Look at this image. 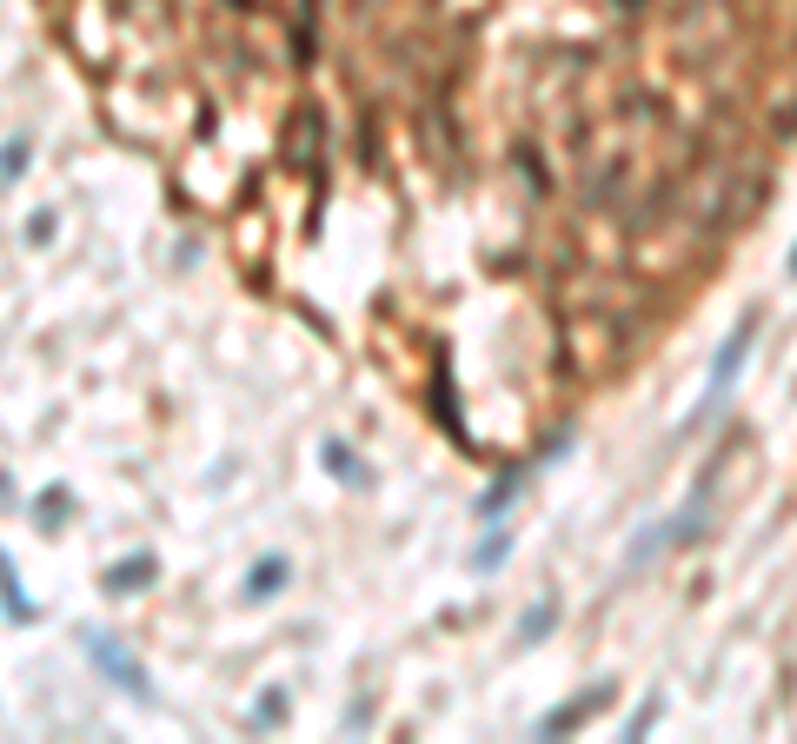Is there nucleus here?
I'll return each mask as SVG.
<instances>
[{
  "instance_id": "7ed1b4c3",
  "label": "nucleus",
  "mask_w": 797,
  "mask_h": 744,
  "mask_svg": "<svg viewBox=\"0 0 797 744\" xmlns=\"http://www.w3.org/2000/svg\"><path fill=\"white\" fill-rule=\"evenodd\" d=\"M605 698H612L605 685H598V691H585V698H572V705L545 711V725H538V731H545V738H565V731H578V725H585V718H592L598 705H605Z\"/></svg>"
},
{
  "instance_id": "f257e3e1",
  "label": "nucleus",
  "mask_w": 797,
  "mask_h": 744,
  "mask_svg": "<svg viewBox=\"0 0 797 744\" xmlns=\"http://www.w3.org/2000/svg\"><path fill=\"white\" fill-rule=\"evenodd\" d=\"M751 339H758V313H744L738 326L724 333V346H718V359H711V379H705V392H698V406H691L685 432L711 426V412L731 399V386H738V366H744V353H751Z\"/></svg>"
},
{
  "instance_id": "9d476101",
  "label": "nucleus",
  "mask_w": 797,
  "mask_h": 744,
  "mask_svg": "<svg viewBox=\"0 0 797 744\" xmlns=\"http://www.w3.org/2000/svg\"><path fill=\"white\" fill-rule=\"evenodd\" d=\"M505 545H512V539H505V532H492V539L479 545V565H499V558H505Z\"/></svg>"
},
{
  "instance_id": "6e6552de",
  "label": "nucleus",
  "mask_w": 797,
  "mask_h": 744,
  "mask_svg": "<svg viewBox=\"0 0 797 744\" xmlns=\"http://www.w3.org/2000/svg\"><path fill=\"white\" fill-rule=\"evenodd\" d=\"M27 140H7V147H0V180H20V173H27Z\"/></svg>"
},
{
  "instance_id": "20e7f679",
  "label": "nucleus",
  "mask_w": 797,
  "mask_h": 744,
  "mask_svg": "<svg viewBox=\"0 0 797 744\" xmlns=\"http://www.w3.org/2000/svg\"><path fill=\"white\" fill-rule=\"evenodd\" d=\"M0 612L14 618V625L40 618V605H27V598H20V578H14V558H7V552H0Z\"/></svg>"
},
{
  "instance_id": "0eeeda50",
  "label": "nucleus",
  "mask_w": 797,
  "mask_h": 744,
  "mask_svg": "<svg viewBox=\"0 0 797 744\" xmlns=\"http://www.w3.org/2000/svg\"><path fill=\"white\" fill-rule=\"evenodd\" d=\"M147 578H153V558L147 552H140V558H120V565L107 572V592H140Z\"/></svg>"
},
{
  "instance_id": "1a4fd4ad",
  "label": "nucleus",
  "mask_w": 797,
  "mask_h": 744,
  "mask_svg": "<svg viewBox=\"0 0 797 744\" xmlns=\"http://www.w3.org/2000/svg\"><path fill=\"white\" fill-rule=\"evenodd\" d=\"M545 625H552V598H545V605H532V612H525L519 638H525V645H538V638H545Z\"/></svg>"
},
{
  "instance_id": "423d86ee",
  "label": "nucleus",
  "mask_w": 797,
  "mask_h": 744,
  "mask_svg": "<svg viewBox=\"0 0 797 744\" xmlns=\"http://www.w3.org/2000/svg\"><path fill=\"white\" fill-rule=\"evenodd\" d=\"M279 585H286V558H279V552H266L260 565H253V578H246V598H273Z\"/></svg>"
},
{
  "instance_id": "f8f14e48",
  "label": "nucleus",
  "mask_w": 797,
  "mask_h": 744,
  "mask_svg": "<svg viewBox=\"0 0 797 744\" xmlns=\"http://www.w3.org/2000/svg\"><path fill=\"white\" fill-rule=\"evenodd\" d=\"M279 711H286V691H266V698H260V725H273Z\"/></svg>"
},
{
  "instance_id": "f03ea898",
  "label": "nucleus",
  "mask_w": 797,
  "mask_h": 744,
  "mask_svg": "<svg viewBox=\"0 0 797 744\" xmlns=\"http://www.w3.org/2000/svg\"><path fill=\"white\" fill-rule=\"evenodd\" d=\"M80 645H87V658H93V665H100V671H107V678H113V685H120V691H133L140 705H147V698H153V685H147V665H140V658H133V651L120 645V638H113V632H80Z\"/></svg>"
},
{
  "instance_id": "9b49d317",
  "label": "nucleus",
  "mask_w": 797,
  "mask_h": 744,
  "mask_svg": "<svg viewBox=\"0 0 797 744\" xmlns=\"http://www.w3.org/2000/svg\"><path fill=\"white\" fill-rule=\"evenodd\" d=\"M60 512H67V492H60V485H54V492H47V499H40V519L54 525V519H60Z\"/></svg>"
},
{
  "instance_id": "39448f33",
  "label": "nucleus",
  "mask_w": 797,
  "mask_h": 744,
  "mask_svg": "<svg viewBox=\"0 0 797 744\" xmlns=\"http://www.w3.org/2000/svg\"><path fill=\"white\" fill-rule=\"evenodd\" d=\"M319 459L333 465V479H346V485H366V465H359V452L346 446V439H326V446H319Z\"/></svg>"
}]
</instances>
